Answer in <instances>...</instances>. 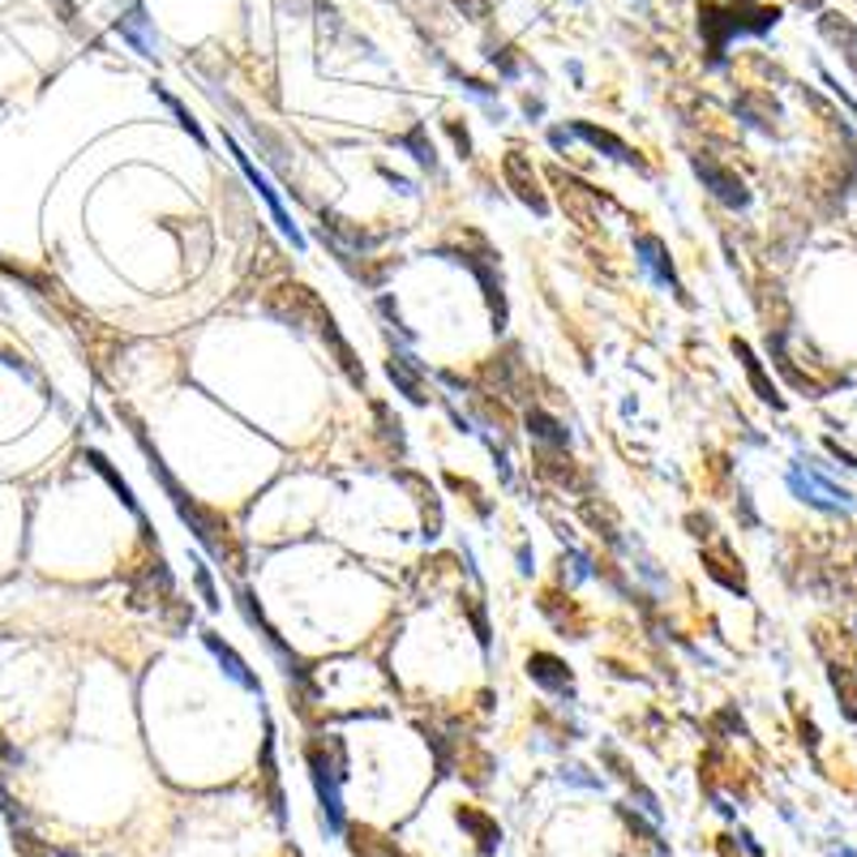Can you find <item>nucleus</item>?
Wrapping results in <instances>:
<instances>
[{
    "label": "nucleus",
    "instance_id": "412c9836",
    "mask_svg": "<svg viewBox=\"0 0 857 857\" xmlns=\"http://www.w3.org/2000/svg\"><path fill=\"white\" fill-rule=\"evenodd\" d=\"M819 31H824L832 43H840L845 61H849V65H854V73H857V27H854V22H845L840 13H824V18H819Z\"/></svg>",
    "mask_w": 857,
    "mask_h": 857
},
{
    "label": "nucleus",
    "instance_id": "aec40b11",
    "mask_svg": "<svg viewBox=\"0 0 857 857\" xmlns=\"http://www.w3.org/2000/svg\"><path fill=\"white\" fill-rule=\"evenodd\" d=\"M737 112H742L751 125H758V130H772V125L781 121V107H776V100H772V95H763V91H746V95L737 100Z\"/></svg>",
    "mask_w": 857,
    "mask_h": 857
},
{
    "label": "nucleus",
    "instance_id": "9b49d317",
    "mask_svg": "<svg viewBox=\"0 0 857 857\" xmlns=\"http://www.w3.org/2000/svg\"><path fill=\"white\" fill-rule=\"evenodd\" d=\"M699 31L708 34V56L716 65L725 56L729 34H737V22H733V13L721 9V4H699Z\"/></svg>",
    "mask_w": 857,
    "mask_h": 857
},
{
    "label": "nucleus",
    "instance_id": "9d476101",
    "mask_svg": "<svg viewBox=\"0 0 857 857\" xmlns=\"http://www.w3.org/2000/svg\"><path fill=\"white\" fill-rule=\"evenodd\" d=\"M116 31H121V39L130 43L137 56H146V61H155V56H159V39L151 34V18H146V9H142V4H130V13H121V18H116Z\"/></svg>",
    "mask_w": 857,
    "mask_h": 857
},
{
    "label": "nucleus",
    "instance_id": "6ab92c4d",
    "mask_svg": "<svg viewBox=\"0 0 857 857\" xmlns=\"http://www.w3.org/2000/svg\"><path fill=\"white\" fill-rule=\"evenodd\" d=\"M528 428L545 451H566V446H570V433L561 428V421H554V416H549V412H540V407H531L528 412Z\"/></svg>",
    "mask_w": 857,
    "mask_h": 857
},
{
    "label": "nucleus",
    "instance_id": "cd10ccee",
    "mask_svg": "<svg viewBox=\"0 0 857 857\" xmlns=\"http://www.w3.org/2000/svg\"><path fill=\"white\" fill-rule=\"evenodd\" d=\"M561 781L584 785V789H600V776H584V767H561Z\"/></svg>",
    "mask_w": 857,
    "mask_h": 857
},
{
    "label": "nucleus",
    "instance_id": "393cba45",
    "mask_svg": "<svg viewBox=\"0 0 857 857\" xmlns=\"http://www.w3.org/2000/svg\"><path fill=\"white\" fill-rule=\"evenodd\" d=\"M489 61H494L506 78H519V73H524V65L515 61V48H497V52H489Z\"/></svg>",
    "mask_w": 857,
    "mask_h": 857
},
{
    "label": "nucleus",
    "instance_id": "a878e982",
    "mask_svg": "<svg viewBox=\"0 0 857 857\" xmlns=\"http://www.w3.org/2000/svg\"><path fill=\"white\" fill-rule=\"evenodd\" d=\"M455 9H460L467 22H485L489 18V0H451Z\"/></svg>",
    "mask_w": 857,
    "mask_h": 857
},
{
    "label": "nucleus",
    "instance_id": "b1692460",
    "mask_svg": "<svg viewBox=\"0 0 857 857\" xmlns=\"http://www.w3.org/2000/svg\"><path fill=\"white\" fill-rule=\"evenodd\" d=\"M159 100H164L167 107H172V112H176V121H180V130H189V137H194V142H198V146H206V133H202V125H198V121H194V116H189V112H185V103L176 100V95H167V91H159Z\"/></svg>",
    "mask_w": 857,
    "mask_h": 857
},
{
    "label": "nucleus",
    "instance_id": "2eb2a0df",
    "mask_svg": "<svg viewBox=\"0 0 857 857\" xmlns=\"http://www.w3.org/2000/svg\"><path fill=\"white\" fill-rule=\"evenodd\" d=\"M202 639H206V648L219 657V664H224V673H228L231 682H240L245 691H262V686H258V678L249 673V664L236 657V652H231V648L224 643V639H219V634H215V630H202Z\"/></svg>",
    "mask_w": 857,
    "mask_h": 857
},
{
    "label": "nucleus",
    "instance_id": "a211bd4d",
    "mask_svg": "<svg viewBox=\"0 0 857 857\" xmlns=\"http://www.w3.org/2000/svg\"><path fill=\"white\" fill-rule=\"evenodd\" d=\"M460 824L481 840V854H497V845H502V827L485 815V810H476V806H463L460 810Z\"/></svg>",
    "mask_w": 857,
    "mask_h": 857
},
{
    "label": "nucleus",
    "instance_id": "7ed1b4c3",
    "mask_svg": "<svg viewBox=\"0 0 857 857\" xmlns=\"http://www.w3.org/2000/svg\"><path fill=\"white\" fill-rule=\"evenodd\" d=\"M224 142H228V151H231V155H236V164H240V172L249 176V185H254V189L262 194L266 206H270V215H275V228L283 231V236H288V240H292L297 249H304V236H300V228H297V224H292V215L283 210V202H279V194H275V185H270V180H266L262 172H258V164H254V159H249V155H245V151L236 146V137H231V133H224Z\"/></svg>",
    "mask_w": 857,
    "mask_h": 857
},
{
    "label": "nucleus",
    "instance_id": "39448f33",
    "mask_svg": "<svg viewBox=\"0 0 857 857\" xmlns=\"http://www.w3.org/2000/svg\"><path fill=\"white\" fill-rule=\"evenodd\" d=\"M694 172L703 176V185H708L716 198L725 202L729 210H746V206H751V189H746V180H742L737 172H729V167L712 164V159H703V155H694Z\"/></svg>",
    "mask_w": 857,
    "mask_h": 857
},
{
    "label": "nucleus",
    "instance_id": "c85d7f7f",
    "mask_svg": "<svg viewBox=\"0 0 857 857\" xmlns=\"http://www.w3.org/2000/svg\"><path fill=\"white\" fill-rule=\"evenodd\" d=\"M446 130H451V137H455V146H460L463 155H472V137H467V130H460V121H446Z\"/></svg>",
    "mask_w": 857,
    "mask_h": 857
},
{
    "label": "nucleus",
    "instance_id": "423d86ee",
    "mask_svg": "<svg viewBox=\"0 0 857 857\" xmlns=\"http://www.w3.org/2000/svg\"><path fill=\"white\" fill-rule=\"evenodd\" d=\"M634 254H639V262L657 275V283H664V288L682 300V304H691V297H686V288H682L678 270H673V262H669V249H664V240H660V236H639V240H634Z\"/></svg>",
    "mask_w": 857,
    "mask_h": 857
},
{
    "label": "nucleus",
    "instance_id": "0eeeda50",
    "mask_svg": "<svg viewBox=\"0 0 857 857\" xmlns=\"http://www.w3.org/2000/svg\"><path fill=\"white\" fill-rule=\"evenodd\" d=\"M554 185H558V198H561V210L579 224V228H596V194L588 189V185H579L575 176H561V172H554Z\"/></svg>",
    "mask_w": 857,
    "mask_h": 857
},
{
    "label": "nucleus",
    "instance_id": "5701e85b",
    "mask_svg": "<svg viewBox=\"0 0 857 857\" xmlns=\"http://www.w3.org/2000/svg\"><path fill=\"white\" fill-rule=\"evenodd\" d=\"M399 142H403V146L416 155V164H421V167L437 164V155H433V142H425V125H416V130L407 133V137H399Z\"/></svg>",
    "mask_w": 857,
    "mask_h": 857
},
{
    "label": "nucleus",
    "instance_id": "4468645a",
    "mask_svg": "<svg viewBox=\"0 0 857 857\" xmlns=\"http://www.w3.org/2000/svg\"><path fill=\"white\" fill-rule=\"evenodd\" d=\"M386 373H391V382H395L403 395L412 399V403H425L428 399V386H425V369L412 361V357H403L395 352L391 361H386Z\"/></svg>",
    "mask_w": 857,
    "mask_h": 857
},
{
    "label": "nucleus",
    "instance_id": "1a4fd4ad",
    "mask_svg": "<svg viewBox=\"0 0 857 857\" xmlns=\"http://www.w3.org/2000/svg\"><path fill=\"white\" fill-rule=\"evenodd\" d=\"M703 570H708L716 584H725L729 592L746 596V570H742V561H737V554L729 549L725 540L703 549Z\"/></svg>",
    "mask_w": 857,
    "mask_h": 857
},
{
    "label": "nucleus",
    "instance_id": "f257e3e1",
    "mask_svg": "<svg viewBox=\"0 0 857 857\" xmlns=\"http://www.w3.org/2000/svg\"><path fill=\"white\" fill-rule=\"evenodd\" d=\"M137 442H142V451L151 455V472L164 481V489H167V497H172V506H176V515L189 524V531L202 540V549H206L215 561H228L231 570H245V554H240V545H236V536H231L228 519H224L219 510H210V506L194 502V497L176 485V476H172V472L164 467V460L151 451V442L142 437V428H137Z\"/></svg>",
    "mask_w": 857,
    "mask_h": 857
},
{
    "label": "nucleus",
    "instance_id": "f03ea898",
    "mask_svg": "<svg viewBox=\"0 0 857 857\" xmlns=\"http://www.w3.org/2000/svg\"><path fill=\"white\" fill-rule=\"evenodd\" d=\"M309 776H313V789H318V806H322V827L330 836L343 832V797H339V785L348 781V755H343V742L330 733V737H318L309 742Z\"/></svg>",
    "mask_w": 857,
    "mask_h": 857
},
{
    "label": "nucleus",
    "instance_id": "c756f323",
    "mask_svg": "<svg viewBox=\"0 0 857 857\" xmlns=\"http://www.w3.org/2000/svg\"><path fill=\"white\" fill-rule=\"evenodd\" d=\"M802 742H806V746H810V751H815V746H819V729L810 725V721H802Z\"/></svg>",
    "mask_w": 857,
    "mask_h": 857
},
{
    "label": "nucleus",
    "instance_id": "20e7f679",
    "mask_svg": "<svg viewBox=\"0 0 857 857\" xmlns=\"http://www.w3.org/2000/svg\"><path fill=\"white\" fill-rule=\"evenodd\" d=\"M502 176H506V189L524 202V206H531L536 215H549V198L540 189V172L531 167L528 155H519V151L502 155Z\"/></svg>",
    "mask_w": 857,
    "mask_h": 857
},
{
    "label": "nucleus",
    "instance_id": "4be33fe9",
    "mask_svg": "<svg viewBox=\"0 0 857 857\" xmlns=\"http://www.w3.org/2000/svg\"><path fill=\"white\" fill-rule=\"evenodd\" d=\"M86 463H91V467H95V472H100L103 481H107V485H112V489H116V497H121V502H125V506H130V510H133V515H137V519H142V510H137V497H133L130 481H125V476H121V472H116V467H112V463L103 460L100 451H86Z\"/></svg>",
    "mask_w": 857,
    "mask_h": 857
},
{
    "label": "nucleus",
    "instance_id": "dca6fc26",
    "mask_svg": "<svg viewBox=\"0 0 857 857\" xmlns=\"http://www.w3.org/2000/svg\"><path fill=\"white\" fill-rule=\"evenodd\" d=\"M575 133L588 142V146H596V151H609V159H618V164H634V167H643V159L630 151L622 137H613L609 130H596V125H588V121H579L575 125Z\"/></svg>",
    "mask_w": 857,
    "mask_h": 857
},
{
    "label": "nucleus",
    "instance_id": "f8f14e48",
    "mask_svg": "<svg viewBox=\"0 0 857 857\" xmlns=\"http://www.w3.org/2000/svg\"><path fill=\"white\" fill-rule=\"evenodd\" d=\"M827 657V682H832V691L840 694V708H845V716L849 721H857V669L849 664V657L840 652V657H832V652H824Z\"/></svg>",
    "mask_w": 857,
    "mask_h": 857
},
{
    "label": "nucleus",
    "instance_id": "ddd939ff",
    "mask_svg": "<svg viewBox=\"0 0 857 857\" xmlns=\"http://www.w3.org/2000/svg\"><path fill=\"white\" fill-rule=\"evenodd\" d=\"M733 357L742 361V369H746V378H751V386H755V395L763 399V403H772L776 412H785V399L776 395V386H772V378L763 373V364H758L755 348H751L746 339H733Z\"/></svg>",
    "mask_w": 857,
    "mask_h": 857
},
{
    "label": "nucleus",
    "instance_id": "bb28decb",
    "mask_svg": "<svg viewBox=\"0 0 857 857\" xmlns=\"http://www.w3.org/2000/svg\"><path fill=\"white\" fill-rule=\"evenodd\" d=\"M194 579H198L206 609H219V596H215V584H210V570H206V566H198V570H194Z\"/></svg>",
    "mask_w": 857,
    "mask_h": 857
},
{
    "label": "nucleus",
    "instance_id": "f3484780",
    "mask_svg": "<svg viewBox=\"0 0 857 857\" xmlns=\"http://www.w3.org/2000/svg\"><path fill=\"white\" fill-rule=\"evenodd\" d=\"M789 485L797 489V494H802V502H815V506H824V510H836V506H849V502H854V497L845 494V489H832L827 481H815V476H810V481H802V476L793 472Z\"/></svg>",
    "mask_w": 857,
    "mask_h": 857
},
{
    "label": "nucleus",
    "instance_id": "6e6552de",
    "mask_svg": "<svg viewBox=\"0 0 857 857\" xmlns=\"http://www.w3.org/2000/svg\"><path fill=\"white\" fill-rule=\"evenodd\" d=\"M528 678L536 682V686H545V691L575 699V673H570V664L558 660V657H549V652H531L528 657Z\"/></svg>",
    "mask_w": 857,
    "mask_h": 857
}]
</instances>
